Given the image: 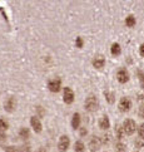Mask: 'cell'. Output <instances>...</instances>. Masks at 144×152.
<instances>
[{"mask_svg":"<svg viewBox=\"0 0 144 152\" xmlns=\"http://www.w3.org/2000/svg\"><path fill=\"white\" fill-rule=\"evenodd\" d=\"M139 77H140V86H142V88L144 91V74L142 72H139Z\"/></svg>","mask_w":144,"mask_h":152,"instance_id":"cb8c5ba5","label":"cell"},{"mask_svg":"<svg viewBox=\"0 0 144 152\" xmlns=\"http://www.w3.org/2000/svg\"><path fill=\"white\" fill-rule=\"evenodd\" d=\"M4 108H5V111H8V112H13L14 111V108H15V99L13 98V97H10V98H8L7 101H5Z\"/></svg>","mask_w":144,"mask_h":152,"instance_id":"30bf717a","label":"cell"},{"mask_svg":"<svg viewBox=\"0 0 144 152\" xmlns=\"http://www.w3.org/2000/svg\"><path fill=\"white\" fill-rule=\"evenodd\" d=\"M85 108L89 112H94L97 111L98 108V99L95 98V96H89L87 99H85Z\"/></svg>","mask_w":144,"mask_h":152,"instance_id":"6da1fadb","label":"cell"},{"mask_svg":"<svg viewBox=\"0 0 144 152\" xmlns=\"http://www.w3.org/2000/svg\"><path fill=\"white\" fill-rule=\"evenodd\" d=\"M117 78H118L120 83H127L128 80H129V73H128L125 69L122 68L118 70V73H117Z\"/></svg>","mask_w":144,"mask_h":152,"instance_id":"ba28073f","label":"cell"},{"mask_svg":"<svg viewBox=\"0 0 144 152\" xmlns=\"http://www.w3.org/2000/svg\"><path fill=\"white\" fill-rule=\"evenodd\" d=\"M105 96L108 97V101H109L110 103H113V102H114V99H113V98H114L113 93H108V92H105Z\"/></svg>","mask_w":144,"mask_h":152,"instance_id":"7402d4cb","label":"cell"},{"mask_svg":"<svg viewBox=\"0 0 144 152\" xmlns=\"http://www.w3.org/2000/svg\"><path fill=\"white\" fill-rule=\"evenodd\" d=\"M80 134H82V136H85V134H87V129H85V128H82V129H80Z\"/></svg>","mask_w":144,"mask_h":152,"instance_id":"f1b7e54d","label":"cell"},{"mask_svg":"<svg viewBox=\"0 0 144 152\" xmlns=\"http://www.w3.org/2000/svg\"><path fill=\"white\" fill-rule=\"evenodd\" d=\"M100 148V138H98L97 136H93L89 141V150L92 152H97Z\"/></svg>","mask_w":144,"mask_h":152,"instance_id":"277c9868","label":"cell"},{"mask_svg":"<svg viewBox=\"0 0 144 152\" xmlns=\"http://www.w3.org/2000/svg\"><path fill=\"white\" fill-rule=\"evenodd\" d=\"M48 87H49L50 92H53V93H56V92L60 91V87H62V80L59 78L56 79H53L49 82V84H48Z\"/></svg>","mask_w":144,"mask_h":152,"instance_id":"8992f818","label":"cell"},{"mask_svg":"<svg viewBox=\"0 0 144 152\" xmlns=\"http://www.w3.org/2000/svg\"><path fill=\"white\" fill-rule=\"evenodd\" d=\"M139 52H140V56H142V57H144V43H143V44L140 45V48H139Z\"/></svg>","mask_w":144,"mask_h":152,"instance_id":"83f0119b","label":"cell"},{"mask_svg":"<svg viewBox=\"0 0 144 152\" xmlns=\"http://www.w3.org/2000/svg\"><path fill=\"white\" fill-rule=\"evenodd\" d=\"M21 152H30V146H23Z\"/></svg>","mask_w":144,"mask_h":152,"instance_id":"d4e9b609","label":"cell"},{"mask_svg":"<svg viewBox=\"0 0 144 152\" xmlns=\"http://www.w3.org/2000/svg\"><path fill=\"white\" fill-rule=\"evenodd\" d=\"M8 128V123L4 119H0V131H5Z\"/></svg>","mask_w":144,"mask_h":152,"instance_id":"ffe728a7","label":"cell"},{"mask_svg":"<svg viewBox=\"0 0 144 152\" xmlns=\"http://www.w3.org/2000/svg\"><path fill=\"white\" fill-rule=\"evenodd\" d=\"M85 147H84V143L82 141H77L75 145H74V151L75 152H84Z\"/></svg>","mask_w":144,"mask_h":152,"instance_id":"2e32d148","label":"cell"},{"mask_svg":"<svg viewBox=\"0 0 144 152\" xmlns=\"http://www.w3.org/2000/svg\"><path fill=\"white\" fill-rule=\"evenodd\" d=\"M19 136H20V138L26 140V138L29 137V128L21 127V128H20V131H19Z\"/></svg>","mask_w":144,"mask_h":152,"instance_id":"9a60e30c","label":"cell"},{"mask_svg":"<svg viewBox=\"0 0 144 152\" xmlns=\"http://www.w3.org/2000/svg\"><path fill=\"white\" fill-rule=\"evenodd\" d=\"M79 124H80V115H79V113H74L73 119H72V127L74 129H77V128H79Z\"/></svg>","mask_w":144,"mask_h":152,"instance_id":"4fadbf2b","label":"cell"},{"mask_svg":"<svg viewBox=\"0 0 144 152\" xmlns=\"http://www.w3.org/2000/svg\"><path fill=\"white\" fill-rule=\"evenodd\" d=\"M75 44H77L78 48H82V47H83V40H82V38H77Z\"/></svg>","mask_w":144,"mask_h":152,"instance_id":"603a6c76","label":"cell"},{"mask_svg":"<svg viewBox=\"0 0 144 152\" xmlns=\"http://www.w3.org/2000/svg\"><path fill=\"white\" fill-rule=\"evenodd\" d=\"M132 107V102L129 98H127V97H123L120 101H119V110L122 112H128L130 110Z\"/></svg>","mask_w":144,"mask_h":152,"instance_id":"5b68a950","label":"cell"},{"mask_svg":"<svg viewBox=\"0 0 144 152\" xmlns=\"http://www.w3.org/2000/svg\"><path fill=\"white\" fill-rule=\"evenodd\" d=\"M30 123H31V127L34 128L35 132H38V133L41 132V123H40L38 117H31L30 118Z\"/></svg>","mask_w":144,"mask_h":152,"instance_id":"9c48e42d","label":"cell"},{"mask_svg":"<svg viewBox=\"0 0 144 152\" xmlns=\"http://www.w3.org/2000/svg\"><path fill=\"white\" fill-rule=\"evenodd\" d=\"M103 138H104V140H103V143H108L109 140H110V136H109V134H108V136H104Z\"/></svg>","mask_w":144,"mask_h":152,"instance_id":"4316f807","label":"cell"},{"mask_svg":"<svg viewBox=\"0 0 144 152\" xmlns=\"http://www.w3.org/2000/svg\"><path fill=\"white\" fill-rule=\"evenodd\" d=\"M109 126H110V122H109V118L106 116H103L99 119V127L102 129H108Z\"/></svg>","mask_w":144,"mask_h":152,"instance_id":"7c38bea8","label":"cell"},{"mask_svg":"<svg viewBox=\"0 0 144 152\" xmlns=\"http://www.w3.org/2000/svg\"><path fill=\"white\" fill-rule=\"evenodd\" d=\"M104 64H105V59H104L102 56H99V57H95V58H94L93 66H94L95 68L100 69V68H103V67H104Z\"/></svg>","mask_w":144,"mask_h":152,"instance_id":"8fae6325","label":"cell"},{"mask_svg":"<svg viewBox=\"0 0 144 152\" xmlns=\"http://www.w3.org/2000/svg\"><path fill=\"white\" fill-rule=\"evenodd\" d=\"M138 134H139V137L142 140H144V123H142L139 128H138Z\"/></svg>","mask_w":144,"mask_h":152,"instance_id":"d6986e66","label":"cell"},{"mask_svg":"<svg viewBox=\"0 0 144 152\" xmlns=\"http://www.w3.org/2000/svg\"><path fill=\"white\" fill-rule=\"evenodd\" d=\"M135 18L133 17V15H129L127 19H125V24H127V26H129V28H133V26L135 25Z\"/></svg>","mask_w":144,"mask_h":152,"instance_id":"e0dca14e","label":"cell"},{"mask_svg":"<svg viewBox=\"0 0 144 152\" xmlns=\"http://www.w3.org/2000/svg\"><path fill=\"white\" fill-rule=\"evenodd\" d=\"M38 152H45V150H44V148H43V147H40V150H39Z\"/></svg>","mask_w":144,"mask_h":152,"instance_id":"4dcf8cb0","label":"cell"},{"mask_svg":"<svg viewBox=\"0 0 144 152\" xmlns=\"http://www.w3.org/2000/svg\"><path fill=\"white\" fill-rule=\"evenodd\" d=\"M120 45L118 44V43H114L113 45H111V48H110V52H111V54L113 56H119L120 54Z\"/></svg>","mask_w":144,"mask_h":152,"instance_id":"5bb4252c","label":"cell"},{"mask_svg":"<svg viewBox=\"0 0 144 152\" xmlns=\"http://www.w3.org/2000/svg\"><path fill=\"white\" fill-rule=\"evenodd\" d=\"M4 138H5V134H4L1 131H0V141H3Z\"/></svg>","mask_w":144,"mask_h":152,"instance_id":"f546056e","label":"cell"},{"mask_svg":"<svg viewBox=\"0 0 144 152\" xmlns=\"http://www.w3.org/2000/svg\"><path fill=\"white\" fill-rule=\"evenodd\" d=\"M123 129L125 134H133L137 129V124L133 119H125L123 123Z\"/></svg>","mask_w":144,"mask_h":152,"instance_id":"7a4b0ae2","label":"cell"},{"mask_svg":"<svg viewBox=\"0 0 144 152\" xmlns=\"http://www.w3.org/2000/svg\"><path fill=\"white\" fill-rule=\"evenodd\" d=\"M69 145H70V140L68 136H62L59 138V142H58V148L60 152H65L69 148Z\"/></svg>","mask_w":144,"mask_h":152,"instance_id":"3957f363","label":"cell"},{"mask_svg":"<svg viewBox=\"0 0 144 152\" xmlns=\"http://www.w3.org/2000/svg\"><path fill=\"white\" fill-rule=\"evenodd\" d=\"M117 147H118V151H119V152H124V148H125L124 145H118Z\"/></svg>","mask_w":144,"mask_h":152,"instance_id":"484cf974","label":"cell"},{"mask_svg":"<svg viewBox=\"0 0 144 152\" xmlns=\"http://www.w3.org/2000/svg\"><path fill=\"white\" fill-rule=\"evenodd\" d=\"M5 152H18V148L14 147V146H9V147L5 148Z\"/></svg>","mask_w":144,"mask_h":152,"instance_id":"44dd1931","label":"cell"},{"mask_svg":"<svg viewBox=\"0 0 144 152\" xmlns=\"http://www.w3.org/2000/svg\"><path fill=\"white\" fill-rule=\"evenodd\" d=\"M73 101H74V92L72 91V88L67 87L64 89V102L67 104H70V103H73Z\"/></svg>","mask_w":144,"mask_h":152,"instance_id":"52a82bcc","label":"cell"},{"mask_svg":"<svg viewBox=\"0 0 144 152\" xmlns=\"http://www.w3.org/2000/svg\"><path fill=\"white\" fill-rule=\"evenodd\" d=\"M115 132H117V138H119V140L123 138V136L125 134L124 129H123V127H122V126H115Z\"/></svg>","mask_w":144,"mask_h":152,"instance_id":"ac0fdd59","label":"cell"}]
</instances>
